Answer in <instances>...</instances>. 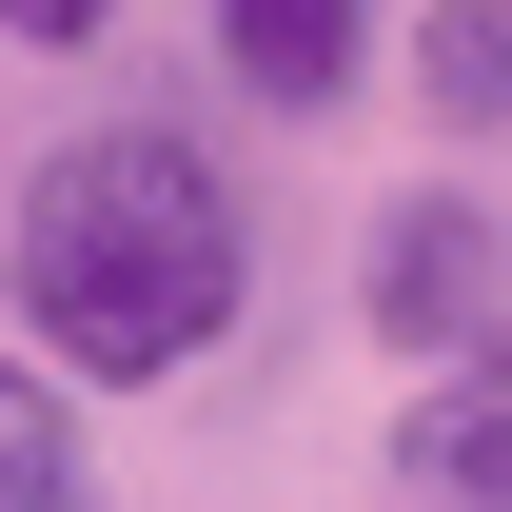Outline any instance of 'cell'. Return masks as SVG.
I'll return each instance as SVG.
<instances>
[{
    "label": "cell",
    "instance_id": "cell-5",
    "mask_svg": "<svg viewBox=\"0 0 512 512\" xmlns=\"http://www.w3.org/2000/svg\"><path fill=\"white\" fill-rule=\"evenodd\" d=\"M414 99H434L453 138L512 119V0H434V20H414Z\"/></svg>",
    "mask_w": 512,
    "mask_h": 512
},
{
    "label": "cell",
    "instance_id": "cell-2",
    "mask_svg": "<svg viewBox=\"0 0 512 512\" xmlns=\"http://www.w3.org/2000/svg\"><path fill=\"white\" fill-rule=\"evenodd\" d=\"M375 335L394 355H473V335H493V237H473V197H394L375 217Z\"/></svg>",
    "mask_w": 512,
    "mask_h": 512
},
{
    "label": "cell",
    "instance_id": "cell-6",
    "mask_svg": "<svg viewBox=\"0 0 512 512\" xmlns=\"http://www.w3.org/2000/svg\"><path fill=\"white\" fill-rule=\"evenodd\" d=\"M0 512H79V453L40 434V414H0Z\"/></svg>",
    "mask_w": 512,
    "mask_h": 512
},
{
    "label": "cell",
    "instance_id": "cell-3",
    "mask_svg": "<svg viewBox=\"0 0 512 512\" xmlns=\"http://www.w3.org/2000/svg\"><path fill=\"white\" fill-rule=\"evenodd\" d=\"M394 493L414 512H512V355H473L453 394L394 414Z\"/></svg>",
    "mask_w": 512,
    "mask_h": 512
},
{
    "label": "cell",
    "instance_id": "cell-7",
    "mask_svg": "<svg viewBox=\"0 0 512 512\" xmlns=\"http://www.w3.org/2000/svg\"><path fill=\"white\" fill-rule=\"evenodd\" d=\"M0 20H20V40H99L119 0H0Z\"/></svg>",
    "mask_w": 512,
    "mask_h": 512
},
{
    "label": "cell",
    "instance_id": "cell-1",
    "mask_svg": "<svg viewBox=\"0 0 512 512\" xmlns=\"http://www.w3.org/2000/svg\"><path fill=\"white\" fill-rule=\"evenodd\" d=\"M237 296H256V237H237V178L197 138L119 119V138H79V158H40V197H20V335L60 375L138 394V375H178V355H217Z\"/></svg>",
    "mask_w": 512,
    "mask_h": 512
},
{
    "label": "cell",
    "instance_id": "cell-4",
    "mask_svg": "<svg viewBox=\"0 0 512 512\" xmlns=\"http://www.w3.org/2000/svg\"><path fill=\"white\" fill-rule=\"evenodd\" d=\"M217 60H237V99L316 119V99H355V60H375V0H217Z\"/></svg>",
    "mask_w": 512,
    "mask_h": 512
}]
</instances>
